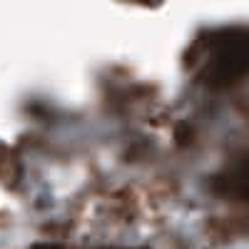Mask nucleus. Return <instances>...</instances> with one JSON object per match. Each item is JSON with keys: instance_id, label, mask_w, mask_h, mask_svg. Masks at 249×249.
<instances>
[{"instance_id": "nucleus-2", "label": "nucleus", "mask_w": 249, "mask_h": 249, "mask_svg": "<svg viewBox=\"0 0 249 249\" xmlns=\"http://www.w3.org/2000/svg\"><path fill=\"white\" fill-rule=\"evenodd\" d=\"M212 192L224 199L249 202V155L224 164L212 177Z\"/></svg>"}, {"instance_id": "nucleus-1", "label": "nucleus", "mask_w": 249, "mask_h": 249, "mask_svg": "<svg viewBox=\"0 0 249 249\" xmlns=\"http://www.w3.org/2000/svg\"><path fill=\"white\" fill-rule=\"evenodd\" d=\"M197 77L210 88H230L249 75V28H222L197 43Z\"/></svg>"}, {"instance_id": "nucleus-3", "label": "nucleus", "mask_w": 249, "mask_h": 249, "mask_svg": "<svg viewBox=\"0 0 249 249\" xmlns=\"http://www.w3.org/2000/svg\"><path fill=\"white\" fill-rule=\"evenodd\" d=\"M35 249H60V247L57 244H37Z\"/></svg>"}]
</instances>
